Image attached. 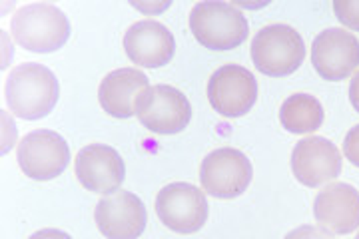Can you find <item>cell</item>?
I'll list each match as a JSON object with an SVG mask.
<instances>
[{"mask_svg":"<svg viewBox=\"0 0 359 239\" xmlns=\"http://www.w3.org/2000/svg\"><path fill=\"white\" fill-rule=\"evenodd\" d=\"M306 58L299 32L287 25L264 26L252 40V60L262 74L282 78L294 74Z\"/></svg>","mask_w":359,"mask_h":239,"instance_id":"277c9868","label":"cell"},{"mask_svg":"<svg viewBox=\"0 0 359 239\" xmlns=\"http://www.w3.org/2000/svg\"><path fill=\"white\" fill-rule=\"evenodd\" d=\"M58 96V80L44 64H20L6 78L4 98L8 110L22 120H40L48 116L54 110Z\"/></svg>","mask_w":359,"mask_h":239,"instance_id":"6da1fadb","label":"cell"},{"mask_svg":"<svg viewBox=\"0 0 359 239\" xmlns=\"http://www.w3.org/2000/svg\"><path fill=\"white\" fill-rule=\"evenodd\" d=\"M283 239H335L332 231H327L321 226H302L295 227L294 231H290Z\"/></svg>","mask_w":359,"mask_h":239,"instance_id":"d6986e66","label":"cell"},{"mask_svg":"<svg viewBox=\"0 0 359 239\" xmlns=\"http://www.w3.org/2000/svg\"><path fill=\"white\" fill-rule=\"evenodd\" d=\"M124 50L136 66L160 68L172 60L174 34L158 20H138L124 34Z\"/></svg>","mask_w":359,"mask_h":239,"instance_id":"5bb4252c","label":"cell"},{"mask_svg":"<svg viewBox=\"0 0 359 239\" xmlns=\"http://www.w3.org/2000/svg\"><path fill=\"white\" fill-rule=\"evenodd\" d=\"M349 100H351V106L359 112V72L351 78V84H349Z\"/></svg>","mask_w":359,"mask_h":239,"instance_id":"7402d4cb","label":"cell"},{"mask_svg":"<svg viewBox=\"0 0 359 239\" xmlns=\"http://www.w3.org/2000/svg\"><path fill=\"white\" fill-rule=\"evenodd\" d=\"M74 172L84 188L102 196L116 193L126 176L124 160L106 144H88L78 151Z\"/></svg>","mask_w":359,"mask_h":239,"instance_id":"4fadbf2b","label":"cell"},{"mask_svg":"<svg viewBox=\"0 0 359 239\" xmlns=\"http://www.w3.org/2000/svg\"><path fill=\"white\" fill-rule=\"evenodd\" d=\"M208 100L224 118H240L252 110L257 100V82L254 74L238 64L218 68L208 82Z\"/></svg>","mask_w":359,"mask_h":239,"instance_id":"9c48e42d","label":"cell"},{"mask_svg":"<svg viewBox=\"0 0 359 239\" xmlns=\"http://www.w3.org/2000/svg\"><path fill=\"white\" fill-rule=\"evenodd\" d=\"M136 116L154 134H178L192 120L190 100L174 86L156 84L142 92L136 102Z\"/></svg>","mask_w":359,"mask_h":239,"instance_id":"5b68a950","label":"cell"},{"mask_svg":"<svg viewBox=\"0 0 359 239\" xmlns=\"http://www.w3.org/2000/svg\"><path fill=\"white\" fill-rule=\"evenodd\" d=\"M292 172L308 188H320L341 174V153L334 142L321 136L299 139L292 151Z\"/></svg>","mask_w":359,"mask_h":239,"instance_id":"7c38bea8","label":"cell"},{"mask_svg":"<svg viewBox=\"0 0 359 239\" xmlns=\"http://www.w3.org/2000/svg\"><path fill=\"white\" fill-rule=\"evenodd\" d=\"M280 122L292 134H311L323 124V108L311 94H294L282 104Z\"/></svg>","mask_w":359,"mask_h":239,"instance_id":"e0dca14e","label":"cell"},{"mask_svg":"<svg viewBox=\"0 0 359 239\" xmlns=\"http://www.w3.org/2000/svg\"><path fill=\"white\" fill-rule=\"evenodd\" d=\"M11 32L26 50L48 54L65 46L70 36V22L58 6L36 2L26 4L14 13Z\"/></svg>","mask_w":359,"mask_h":239,"instance_id":"7a4b0ae2","label":"cell"},{"mask_svg":"<svg viewBox=\"0 0 359 239\" xmlns=\"http://www.w3.org/2000/svg\"><path fill=\"white\" fill-rule=\"evenodd\" d=\"M334 11L341 25L359 32V0H335Z\"/></svg>","mask_w":359,"mask_h":239,"instance_id":"ac0fdd59","label":"cell"},{"mask_svg":"<svg viewBox=\"0 0 359 239\" xmlns=\"http://www.w3.org/2000/svg\"><path fill=\"white\" fill-rule=\"evenodd\" d=\"M355 239H359V233H358V238H355Z\"/></svg>","mask_w":359,"mask_h":239,"instance_id":"603a6c76","label":"cell"},{"mask_svg":"<svg viewBox=\"0 0 359 239\" xmlns=\"http://www.w3.org/2000/svg\"><path fill=\"white\" fill-rule=\"evenodd\" d=\"M150 88L148 76L136 68H118L104 78L98 88V100L112 118L136 116V102L144 90Z\"/></svg>","mask_w":359,"mask_h":239,"instance_id":"2e32d148","label":"cell"},{"mask_svg":"<svg viewBox=\"0 0 359 239\" xmlns=\"http://www.w3.org/2000/svg\"><path fill=\"white\" fill-rule=\"evenodd\" d=\"M210 205L204 191L186 182H174L156 198V214L160 221L176 233H196L204 227Z\"/></svg>","mask_w":359,"mask_h":239,"instance_id":"ba28073f","label":"cell"},{"mask_svg":"<svg viewBox=\"0 0 359 239\" xmlns=\"http://www.w3.org/2000/svg\"><path fill=\"white\" fill-rule=\"evenodd\" d=\"M344 153L351 164L359 168V124L347 132L346 139H344Z\"/></svg>","mask_w":359,"mask_h":239,"instance_id":"ffe728a7","label":"cell"},{"mask_svg":"<svg viewBox=\"0 0 359 239\" xmlns=\"http://www.w3.org/2000/svg\"><path fill=\"white\" fill-rule=\"evenodd\" d=\"M311 64L330 82L346 80L359 68V40L344 28H327L311 44Z\"/></svg>","mask_w":359,"mask_h":239,"instance_id":"30bf717a","label":"cell"},{"mask_svg":"<svg viewBox=\"0 0 359 239\" xmlns=\"http://www.w3.org/2000/svg\"><path fill=\"white\" fill-rule=\"evenodd\" d=\"M28 239H72L66 231H60V229H40L36 233H32Z\"/></svg>","mask_w":359,"mask_h":239,"instance_id":"44dd1931","label":"cell"},{"mask_svg":"<svg viewBox=\"0 0 359 239\" xmlns=\"http://www.w3.org/2000/svg\"><path fill=\"white\" fill-rule=\"evenodd\" d=\"M94 221L106 239H138L146 229L148 215L138 196L116 191L96 203Z\"/></svg>","mask_w":359,"mask_h":239,"instance_id":"8fae6325","label":"cell"},{"mask_svg":"<svg viewBox=\"0 0 359 239\" xmlns=\"http://www.w3.org/2000/svg\"><path fill=\"white\" fill-rule=\"evenodd\" d=\"M313 217L332 233H351L359 227V191L349 184H330L313 202Z\"/></svg>","mask_w":359,"mask_h":239,"instance_id":"9a60e30c","label":"cell"},{"mask_svg":"<svg viewBox=\"0 0 359 239\" xmlns=\"http://www.w3.org/2000/svg\"><path fill=\"white\" fill-rule=\"evenodd\" d=\"M16 160L25 176L48 182L60 176L70 164V148L66 139L52 130H34L20 139Z\"/></svg>","mask_w":359,"mask_h":239,"instance_id":"52a82bcc","label":"cell"},{"mask_svg":"<svg viewBox=\"0 0 359 239\" xmlns=\"http://www.w3.org/2000/svg\"><path fill=\"white\" fill-rule=\"evenodd\" d=\"M254 176L252 162L244 151L233 148H218L208 153L200 165V182L210 196L231 200L242 196Z\"/></svg>","mask_w":359,"mask_h":239,"instance_id":"8992f818","label":"cell"},{"mask_svg":"<svg viewBox=\"0 0 359 239\" xmlns=\"http://www.w3.org/2000/svg\"><path fill=\"white\" fill-rule=\"evenodd\" d=\"M190 30L204 48L231 50L244 44L250 25L236 4L205 0L194 4L190 13Z\"/></svg>","mask_w":359,"mask_h":239,"instance_id":"3957f363","label":"cell"}]
</instances>
